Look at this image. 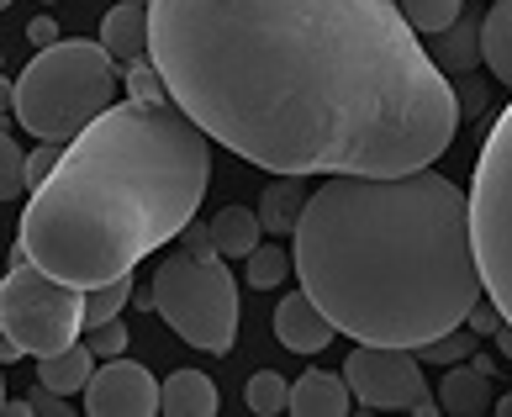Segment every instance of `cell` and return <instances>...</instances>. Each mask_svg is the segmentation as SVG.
<instances>
[{"label":"cell","mask_w":512,"mask_h":417,"mask_svg":"<svg viewBox=\"0 0 512 417\" xmlns=\"http://www.w3.org/2000/svg\"><path fill=\"white\" fill-rule=\"evenodd\" d=\"M148 59L270 175L428 169L465 117L396 0H148Z\"/></svg>","instance_id":"1"},{"label":"cell","mask_w":512,"mask_h":417,"mask_svg":"<svg viewBox=\"0 0 512 417\" xmlns=\"http://www.w3.org/2000/svg\"><path fill=\"white\" fill-rule=\"evenodd\" d=\"M296 275L354 344L428 349L481 301L470 191L444 175H328L296 222Z\"/></svg>","instance_id":"2"},{"label":"cell","mask_w":512,"mask_h":417,"mask_svg":"<svg viewBox=\"0 0 512 417\" xmlns=\"http://www.w3.org/2000/svg\"><path fill=\"white\" fill-rule=\"evenodd\" d=\"M212 180L206 127L175 96H127L101 111L37 185L11 259H32L80 291L138 270L196 222Z\"/></svg>","instance_id":"3"},{"label":"cell","mask_w":512,"mask_h":417,"mask_svg":"<svg viewBox=\"0 0 512 417\" xmlns=\"http://www.w3.org/2000/svg\"><path fill=\"white\" fill-rule=\"evenodd\" d=\"M117 96V53L90 37H59L53 48H37V59L16 74L11 111L32 138L69 148L101 111L117 106Z\"/></svg>","instance_id":"4"},{"label":"cell","mask_w":512,"mask_h":417,"mask_svg":"<svg viewBox=\"0 0 512 417\" xmlns=\"http://www.w3.org/2000/svg\"><path fill=\"white\" fill-rule=\"evenodd\" d=\"M148 291H154V312L191 349H206V354L233 349V338H238V280L227 275V264L201 259V254L159 259Z\"/></svg>","instance_id":"5"},{"label":"cell","mask_w":512,"mask_h":417,"mask_svg":"<svg viewBox=\"0 0 512 417\" xmlns=\"http://www.w3.org/2000/svg\"><path fill=\"white\" fill-rule=\"evenodd\" d=\"M85 296L80 286L48 275L43 264L16 259L6 286H0V328H6V359L16 354H59L80 344L85 328Z\"/></svg>","instance_id":"6"},{"label":"cell","mask_w":512,"mask_h":417,"mask_svg":"<svg viewBox=\"0 0 512 417\" xmlns=\"http://www.w3.org/2000/svg\"><path fill=\"white\" fill-rule=\"evenodd\" d=\"M470 222H476V259L486 296L497 301L512 322V101L491 122L481 159H476V185H470Z\"/></svg>","instance_id":"7"},{"label":"cell","mask_w":512,"mask_h":417,"mask_svg":"<svg viewBox=\"0 0 512 417\" xmlns=\"http://www.w3.org/2000/svg\"><path fill=\"white\" fill-rule=\"evenodd\" d=\"M349 386H354V402L370 407V412H433V396L423 386V365H417L412 349H396V344H359L349 349Z\"/></svg>","instance_id":"8"},{"label":"cell","mask_w":512,"mask_h":417,"mask_svg":"<svg viewBox=\"0 0 512 417\" xmlns=\"http://www.w3.org/2000/svg\"><path fill=\"white\" fill-rule=\"evenodd\" d=\"M159 396H164V381H154L138 359L117 354L90 375L85 412L90 417H148V412H159Z\"/></svg>","instance_id":"9"},{"label":"cell","mask_w":512,"mask_h":417,"mask_svg":"<svg viewBox=\"0 0 512 417\" xmlns=\"http://www.w3.org/2000/svg\"><path fill=\"white\" fill-rule=\"evenodd\" d=\"M275 338H280V349H291V354H322L338 338V322L322 312L307 291H291L275 307Z\"/></svg>","instance_id":"10"},{"label":"cell","mask_w":512,"mask_h":417,"mask_svg":"<svg viewBox=\"0 0 512 417\" xmlns=\"http://www.w3.org/2000/svg\"><path fill=\"white\" fill-rule=\"evenodd\" d=\"M439 407L454 412V417H481L497 407V381L481 370V365H470V359H460V365H449L444 370V386H439Z\"/></svg>","instance_id":"11"},{"label":"cell","mask_w":512,"mask_h":417,"mask_svg":"<svg viewBox=\"0 0 512 417\" xmlns=\"http://www.w3.org/2000/svg\"><path fill=\"white\" fill-rule=\"evenodd\" d=\"M349 375H333V370H307L301 381H291V412L296 417H344L349 412Z\"/></svg>","instance_id":"12"},{"label":"cell","mask_w":512,"mask_h":417,"mask_svg":"<svg viewBox=\"0 0 512 417\" xmlns=\"http://www.w3.org/2000/svg\"><path fill=\"white\" fill-rule=\"evenodd\" d=\"M101 43L117 53V59H148V0H127V6H111L101 22Z\"/></svg>","instance_id":"13"},{"label":"cell","mask_w":512,"mask_h":417,"mask_svg":"<svg viewBox=\"0 0 512 417\" xmlns=\"http://www.w3.org/2000/svg\"><path fill=\"white\" fill-rule=\"evenodd\" d=\"M159 412H169V417H212V412H217V386H212V375H201V370H175V375L164 381Z\"/></svg>","instance_id":"14"},{"label":"cell","mask_w":512,"mask_h":417,"mask_svg":"<svg viewBox=\"0 0 512 417\" xmlns=\"http://www.w3.org/2000/svg\"><path fill=\"white\" fill-rule=\"evenodd\" d=\"M90 375H96V349H90V344H69V349H59V354H43V359H37V381L53 386L59 396L85 391Z\"/></svg>","instance_id":"15"},{"label":"cell","mask_w":512,"mask_h":417,"mask_svg":"<svg viewBox=\"0 0 512 417\" xmlns=\"http://www.w3.org/2000/svg\"><path fill=\"white\" fill-rule=\"evenodd\" d=\"M301 212H307V191H301V175H280L275 185H264V201H259L264 233H296Z\"/></svg>","instance_id":"16"},{"label":"cell","mask_w":512,"mask_h":417,"mask_svg":"<svg viewBox=\"0 0 512 417\" xmlns=\"http://www.w3.org/2000/svg\"><path fill=\"white\" fill-rule=\"evenodd\" d=\"M481 59L502 85H512V0H497L481 16Z\"/></svg>","instance_id":"17"},{"label":"cell","mask_w":512,"mask_h":417,"mask_svg":"<svg viewBox=\"0 0 512 417\" xmlns=\"http://www.w3.org/2000/svg\"><path fill=\"white\" fill-rule=\"evenodd\" d=\"M433 64H439L444 74H460V69H476L481 59V27H476V16H460L454 27H444L439 37H433Z\"/></svg>","instance_id":"18"},{"label":"cell","mask_w":512,"mask_h":417,"mask_svg":"<svg viewBox=\"0 0 512 417\" xmlns=\"http://www.w3.org/2000/svg\"><path fill=\"white\" fill-rule=\"evenodd\" d=\"M259 233H264V222H259V212H249V206H222V212L212 217V238H217V249L227 259H249L259 249Z\"/></svg>","instance_id":"19"},{"label":"cell","mask_w":512,"mask_h":417,"mask_svg":"<svg viewBox=\"0 0 512 417\" xmlns=\"http://www.w3.org/2000/svg\"><path fill=\"white\" fill-rule=\"evenodd\" d=\"M396 6L423 37H439L444 27H454L465 16V0H396Z\"/></svg>","instance_id":"20"},{"label":"cell","mask_w":512,"mask_h":417,"mask_svg":"<svg viewBox=\"0 0 512 417\" xmlns=\"http://www.w3.org/2000/svg\"><path fill=\"white\" fill-rule=\"evenodd\" d=\"M132 301V275L122 280H106V286H96L85 296V328H96V322H111V317H122V307Z\"/></svg>","instance_id":"21"},{"label":"cell","mask_w":512,"mask_h":417,"mask_svg":"<svg viewBox=\"0 0 512 417\" xmlns=\"http://www.w3.org/2000/svg\"><path fill=\"white\" fill-rule=\"evenodd\" d=\"M296 270V254H286V249H270V243H259V249L249 254V286H259V291H270V286H280Z\"/></svg>","instance_id":"22"},{"label":"cell","mask_w":512,"mask_h":417,"mask_svg":"<svg viewBox=\"0 0 512 417\" xmlns=\"http://www.w3.org/2000/svg\"><path fill=\"white\" fill-rule=\"evenodd\" d=\"M249 407L264 412V417L286 412L291 407V381H286V375H275V370H259L254 381H249Z\"/></svg>","instance_id":"23"},{"label":"cell","mask_w":512,"mask_h":417,"mask_svg":"<svg viewBox=\"0 0 512 417\" xmlns=\"http://www.w3.org/2000/svg\"><path fill=\"white\" fill-rule=\"evenodd\" d=\"M27 191V154L11 143V132H6V143H0V196L16 201Z\"/></svg>","instance_id":"24"},{"label":"cell","mask_w":512,"mask_h":417,"mask_svg":"<svg viewBox=\"0 0 512 417\" xmlns=\"http://www.w3.org/2000/svg\"><path fill=\"white\" fill-rule=\"evenodd\" d=\"M428 359H433V365H460V359H470V354H476V333H460V328H454V333H444V338H433V344L423 349Z\"/></svg>","instance_id":"25"},{"label":"cell","mask_w":512,"mask_h":417,"mask_svg":"<svg viewBox=\"0 0 512 417\" xmlns=\"http://www.w3.org/2000/svg\"><path fill=\"white\" fill-rule=\"evenodd\" d=\"M85 344L96 349V359H117L127 349V328H122V317H111V322H96V328H85Z\"/></svg>","instance_id":"26"},{"label":"cell","mask_w":512,"mask_h":417,"mask_svg":"<svg viewBox=\"0 0 512 417\" xmlns=\"http://www.w3.org/2000/svg\"><path fill=\"white\" fill-rule=\"evenodd\" d=\"M59 159H64V143H43V138H37V148L27 154V185H32V191L53 175V169H59Z\"/></svg>","instance_id":"27"},{"label":"cell","mask_w":512,"mask_h":417,"mask_svg":"<svg viewBox=\"0 0 512 417\" xmlns=\"http://www.w3.org/2000/svg\"><path fill=\"white\" fill-rule=\"evenodd\" d=\"M502 322H507V312H502V307H497V301H491V296H481L476 307H470L465 328L476 333V338H497V328H502Z\"/></svg>","instance_id":"28"},{"label":"cell","mask_w":512,"mask_h":417,"mask_svg":"<svg viewBox=\"0 0 512 417\" xmlns=\"http://www.w3.org/2000/svg\"><path fill=\"white\" fill-rule=\"evenodd\" d=\"M27 37H32V43H37V48H53V43H59V27H53V22H48V16H37V22L27 27Z\"/></svg>","instance_id":"29"},{"label":"cell","mask_w":512,"mask_h":417,"mask_svg":"<svg viewBox=\"0 0 512 417\" xmlns=\"http://www.w3.org/2000/svg\"><path fill=\"white\" fill-rule=\"evenodd\" d=\"M460 111H465V117H481V111H486V96H481V90H465V96H460Z\"/></svg>","instance_id":"30"},{"label":"cell","mask_w":512,"mask_h":417,"mask_svg":"<svg viewBox=\"0 0 512 417\" xmlns=\"http://www.w3.org/2000/svg\"><path fill=\"white\" fill-rule=\"evenodd\" d=\"M491 344L502 349V359H512V322H502V328H497V338H491Z\"/></svg>","instance_id":"31"},{"label":"cell","mask_w":512,"mask_h":417,"mask_svg":"<svg viewBox=\"0 0 512 417\" xmlns=\"http://www.w3.org/2000/svg\"><path fill=\"white\" fill-rule=\"evenodd\" d=\"M6 6H11V0H6Z\"/></svg>","instance_id":"32"},{"label":"cell","mask_w":512,"mask_h":417,"mask_svg":"<svg viewBox=\"0 0 512 417\" xmlns=\"http://www.w3.org/2000/svg\"><path fill=\"white\" fill-rule=\"evenodd\" d=\"M48 6H53V0H48Z\"/></svg>","instance_id":"33"}]
</instances>
